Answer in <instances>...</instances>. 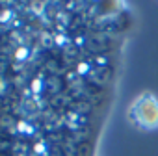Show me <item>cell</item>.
<instances>
[{
    "label": "cell",
    "mask_w": 158,
    "mask_h": 156,
    "mask_svg": "<svg viewBox=\"0 0 158 156\" xmlns=\"http://www.w3.org/2000/svg\"><path fill=\"white\" fill-rule=\"evenodd\" d=\"M127 119L138 130H143V132L158 130V99H156V95H152L149 91L138 95L127 110Z\"/></svg>",
    "instance_id": "1"
}]
</instances>
